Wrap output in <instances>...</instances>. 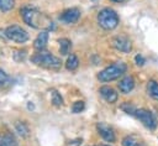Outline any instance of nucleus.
I'll list each match as a JSON object with an SVG mask.
<instances>
[{
    "label": "nucleus",
    "mask_w": 158,
    "mask_h": 146,
    "mask_svg": "<svg viewBox=\"0 0 158 146\" xmlns=\"http://www.w3.org/2000/svg\"><path fill=\"white\" fill-rule=\"evenodd\" d=\"M127 71V66L123 62H115L102 69L98 74V79L100 82H112L117 78H120L122 74H125Z\"/></svg>",
    "instance_id": "2"
},
{
    "label": "nucleus",
    "mask_w": 158,
    "mask_h": 146,
    "mask_svg": "<svg viewBox=\"0 0 158 146\" xmlns=\"http://www.w3.org/2000/svg\"><path fill=\"white\" fill-rule=\"evenodd\" d=\"M0 146H19V145L11 134H4L0 135Z\"/></svg>",
    "instance_id": "13"
},
{
    "label": "nucleus",
    "mask_w": 158,
    "mask_h": 146,
    "mask_svg": "<svg viewBox=\"0 0 158 146\" xmlns=\"http://www.w3.org/2000/svg\"><path fill=\"white\" fill-rule=\"evenodd\" d=\"M15 130H16V132L21 137H26L28 135V132H30V129H28L27 124L26 122H22V121H17L15 124Z\"/></svg>",
    "instance_id": "16"
},
{
    "label": "nucleus",
    "mask_w": 158,
    "mask_h": 146,
    "mask_svg": "<svg viewBox=\"0 0 158 146\" xmlns=\"http://www.w3.org/2000/svg\"><path fill=\"white\" fill-rule=\"evenodd\" d=\"M80 144H81V139H74L68 142V146H80Z\"/></svg>",
    "instance_id": "26"
},
{
    "label": "nucleus",
    "mask_w": 158,
    "mask_h": 146,
    "mask_svg": "<svg viewBox=\"0 0 158 146\" xmlns=\"http://www.w3.org/2000/svg\"><path fill=\"white\" fill-rule=\"evenodd\" d=\"M58 43H59V52H60V54H63V56L68 54L70 48H72V42L68 38H59Z\"/></svg>",
    "instance_id": "14"
},
{
    "label": "nucleus",
    "mask_w": 158,
    "mask_h": 146,
    "mask_svg": "<svg viewBox=\"0 0 158 146\" xmlns=\"http://www.w3.org/2000/svg\"><path fill=\"white\" fill-rule=\"evenodd\" d=\"M135 63L137 64V66H143L144 63H146V59H144V57L142 56V54H136V57H135Z\"/></svg>",
    "instance_id": "25"
},
{
    "label": "nucleus",
    "mask_w": 158,
    "mask_h": 146,
    "mask_svg": "<svg viewBox=\"0 0 158 146\" xmlns=\"http://www.w3.org/2000/svg\"><path fill=\"white\" fill-rule=\"evenodd\" d=\"M121 109L126 113V114H128V115H135V111H136V106H133L131 103H128V101H125L122 105H121Z\"/></svg>",
    "instance_id": "21"
},
{
    "label": "nucleus",
    "mask_w": 158,
    "mask_h": 146,
    "mask_svg": "<svg viewBox=\"0 0 158 146\" xmlns=\"http://www.w3.org/2000/svg\"><path fill=\"white\" fill-rule=\"evenodd\" d=\"M78 66H79V59H78V57H77L75 54H70V56H68L67 62H65V67H67V69H68V71H74V69L78 68Z\"/></svg>",
    "instance_id": "17"
},
{
    "label": "nucleus",
    "mask_w": 158,
    "mask_h": 146,
    "mask_svg": "<svg viewBox=\"0 0 158 146\" xmlns=\"http://www.w3.org/2000/svg\"><path fill=\"white\" fill-rule=\"evenodd\" d=\"M102 146H110V145H102Z\"/></svg>",
    "instance_id": "29"
},
{
    "label": "nucleus",
    "mask_w": 158,
    "mask_h": 146,
    "mask_svg": "<svg viewBox=\"0 0 158 146\" xmlns=\"http://www.w3.org/2000/svg\"><path fill=\"white\" fill-rule=\"evenodd\" d=\"M84 109H85V103H84V101H81V100L75 101V103L73 104V106H72V111H73L74 114L81 113Z\"/></svg>",
    "instance_id": "22"
},
{
    "label": "nucleus",
    "mask_w": 158,
    "mask_h": 146,
    "mask_svg": "<svg viewBox=\"0 0 158 146\" xmlns=\"http://www.w3.org/2000/svg\"><path fill=\"white\" fill-rule=\"evenodd\" d=\"M133 116L136 119H138L149 130H154L157 127V119H156L154 114L147 109H136Z\"/></svg>",
    "instance_id": "5"
},
{
    "label": "nucleus",
    "mask_w": 158,
    "mask_h": 146,
    "mask_svg": "<svg viewBox=\"0 0 158 146\" xmlns=\"http://www.w3.org/2000/svg\"><path fill=\"white\" fill-rule=\"evenodd\" d=\"M99 93H100V95H101L107 103H110V104L116 103L117 99H118V94L116 93V90H115L114 88L109 87V85H102V87H100Z\"/></svg>",
    "instance_id": "10"
},
{
    "label": "nucleus",
    "mask_w": 158,
    "mask_h": 146,
    "mask_svg": "<svg viewBox=\"0 0 158 146\" xmlns=\"http://www.w3.org/2000/svg\"><path fill=\"white\" fill-rule=\"evenodd\" d=\"M48 42V31H41L33 41V47L37 51H42Z\"/></svg>",
    "instance_id": "12"
},
{
    "label": "nucleus",
    "mask_w": 158,
    "mask_h": 146,
    "mask_svg": "<svg viewBox=\"0 0 158 146\" xmlns=\"http://www.w3.org/2000/svg\"><path fill=\"white\" fill-rule=\"evenodd\" d=\"M96 130L99 132V135L107 142H114L116 140L115 137V132H114V129L106 124V122H98L96 124Z\"/></svg>",
    "instance_id": "7"
},
{
    "label": "nucleus",
    "mask_w": 158,
    "mask_h": 146,
    "mask_svg": "<svg viewBox=\"0 0 158 146\" xmlns=\"http://www.w3.org/2000/svg\"><path fill=\"white\" fill-rule=\"evenodd\" d=\"M122 146H141L139 140L133 135H127L122 139Z\"/></svg>",
    "instance_id": "18"
},
{
    "label": "nucleus",
    "mask_w": 158,
    "mask_h": 146,
    "mask_svg": "<svg viewBox=\"0 0 158 146\" xmlns=\"http://www.w3.org/2000/svg\"><path fill=\"white\" fill-rule=\"evenodd\" d=\"M12 57H14V59L16 61V62H23L25 61V58H26V51H20V49H17V51H15L14 53H12Z\"/></svg>",
    "instance_id": "23"
},
{
    "label": "nucleus",
    "mask_w": 158,
    "mask_h": 146,
    "mask_svg": "<svg viewBox=\"0 0 158 146\" xmlns=\"http://www.w3.org/2000/svg\"><path fill=\"white\" fill-rule=\"evenodd\" d=\"M5 37H7L9 40L15 41L17 43H23V42H26L28 40V33L21 26L12 25V26L6 27V30H5Z\"/></svg>",
    "instance_id": "6"
},
{
    "label": "nucleus",
    "mask_w": 158,
    "mask_h": 146,
    "mask_svg": "<svg viewBox=\"0 0 158 146\" xmlns=\"http://www.w3.org/2000/svg\"><path fill=\"white\" fill-rule=\"evenodd\" d=\"M133 88H135V79H133L131 75H126V77H123V78L118 82V89H120L122 93H125V94L132 92Z\"/></svg>",
    "instance_id": "11"
},
{
    "label": "nucleus",
    "mask_w": 158,
    "mask_h": 146,
    "mask_svg": "<svg viewBox=\"0 0 158 146\" xmlns=\"http://www.w3.org/2000/svg\"><path fill=\"white\" fill-rule=\"evenodd\" d=\"M51 95H52V104L54 106H62L63 105V98L57 90H52Z\"/></svg>",
    "instance_id": "19"
},
{
    "label": "nucleus",
    "mask_w": 158,
    "mask_h": 146,
    "mask_svg": "<svg viewBox=\"0 0 158 146\" xmlns=\"http://www.w3.org/2000/svg\"><path fill=\"white\" fill-rule=\"evenodd\" d=\"M80 17V11L79 9L77 7H70V9H67L64 10L60 16H59V20L63 21L64 24H75Z\"/></svg>",
    "instance_id": "8"
},
{
    "label": "nucleus",
    "mask_w": 158,
    "mask_h": 146,
    "mask_svg": "<svg viewBox=\"0 0 158 146\" xmlns=\"http://www.w3.org/2000/svg\"><path fill=\"white\" fill-rule=\"evenodd\" d=\"M7 82H9V77H7V74L0 68V85L6 84Z\"/></svg>",
    "instance_id": "24"
},
{
    "label": "nucleus",
    "mask_w": 158,
    "mask_h": 146,
    "mask_svg": "<svg viewBox=\"0 0 158 146\" xmlns=\"http://www.w3.org/2000/svg\"><path fill=\"white\" fill-rule=\"evenodd\" d=\"M15 5V0H0V11H10Z\"/></svg>",
    "instance_id": "20"
},
{
    "label": "nucleus",
    "mask_w": 158,
    "mask_h": 146,
    "mask_svg": "<svg viewBox=\"0 0 158 146\" xmlns=\"http://www.w3.org/2000/svg\"><path fill=\"white\" fill-rule=\"evenodd\" d=\"M32 62L40 67L47 68V69H53V71H58L62 67V62L58 57L51 54L49 52H38L36 53L32 58Z\"/></svg>",
    "instance_id": "3"
},
{
    "label": "nucleus",
    "mask_w": 158,
    "mask_h": 146,
    "mask_svg": "<svg viewBox=\"0 0 158 146\" xmlns=\"http://www.w3.org/2000/svg\"><path fill=\"white\" fill-rule=\"evenodd\" d=\"M98 22L104 30H114L118 25V16L115 10L105 7L98 14Z\"/></svg>",
    "instance_id": "4"
},
{
    "label": "nucleus",
    "mask_w": 158,
    "mask_h": 146,
    "mask_svg": "<svg viewBox=\"0 0 158 146\" xmlns=\"http://www.w3.org/2000/svg\"><path fill=\"white\" fill-rule=\"evenodd\" d=\"M27 108H28L30 110H33V109H35V106H33V104H31V101L27 104Z\"/></svg>",
    "instance_id": "27"
},
{
    "label": "nucleus",
    "mask_w": 158,
    "mask_h": 146,
    "mask_svg": "<svg viewBox=\"0 0 158 146\" xmlns=\"http://www.w3.org/2000/svg\"><path fill=\"white\" fill-rule=\"evenodd\" d=\"M111 1H114V2H122V1H125V0H111Z\"/></svg>",
    "instance_id": "28"
},
{
    "label": "nucleus",
    "mask_w": 158,
    "mask_h": 146,
    "mask_svg": "<svg viewBox=\"0 0 158 146\" xmlns=\"http://www.w3.org/2000/svg\"><path fill=\"white\" fill-rule=\"evenodd\" d=\"M147 93L156 100H158V83L153 79H151L147 83Z\"/></svg>",
    "instance_id": "15"
},
{
    "label": "nucleus",
    "mask_w": 158,
    "mask_h": 146,
    "mask_svg": "<svg viewBox=\"0 0 158 146\" xmlns=\"http://www.w3.org/2000/svg\"><path fill=\"white\" fill-rule=\"evenodd\" d=\"M111 42H112V46H114L117 51H120V52L127 53V52H130V51L132 49L131 41H130L127 37H125V36H116V37L112 38Z\"/></svg>",
    "instance_id": "9"
},
{
    "label": "nucleus",
    "mask_w": 158,
    "mask_h": 146,
    "mask_svg": "<svg viewBox=\"0 0 158 146\" xmlns=\"http://www.w3.org/2000/svg\"><path fill=\"white\" fill-rule=\"evenodd\" d=\"M20 14L22 16V20L28 26H31L33 28H38V30H42V31H49V30L54 28L53 21L46 14H42V12L37 11L36 9L22 7L20 10Z\"/></svg>",
    "instance_id": "1"
}]
</instances>
